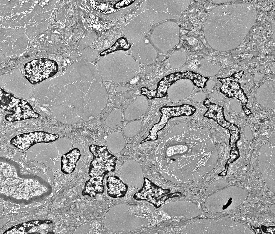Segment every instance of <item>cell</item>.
Wrapping results in <instances>:
<instances>
[{
    "mask_svg": "<svg viewBox=\"0 0 275 234\" xmlns=\"http://www.w3.org/2000/svg\"><path fill=\"white\" fill-rule=\"evenodd\" d=\"M149 9L154 10L156 12H163L168 13L164 0H146L143 2L140 5V7L136 13L135 15Z\"/></svg>",
    "mask_w": 275,
    "mask_h": 234,
    "instance_id": "23",
    "label": "cell"
},
{
    "mask_svg": "<svg viewBox=\"0 0 275 234\" xmlns=\"http://www.w3.org/2000/svg\"><path fill=\"white\" fill-rule=\"evenodd\" d=\"M122 119L121 110L116 109L112 111L107 117L105 121L106 125L109 127L114 128L119 125Z\"/></svg>",
    "mask_w": 275,
    "mask_h": 234,
    "instance_id": "25",
    "label": "cell"
},
{
    "mask_svg": "<svg viewBox=\"0 0 275 234\" xmlns=\"http://www.w3.org/2000/svg\"><path fill=\"white\" fill-rule=\"evenodd\" d=\"M149 106V102L146 97L144 96L137 97L135 100L125 109V120L128 121L137 120L146 112Z\"/></svg>",
    "mask_w": 275,
    "mask_h": 234,
    "instance_id": "15",
    "label": "cell"
},
{
    "mask_svg": "<svg viewBox=\"0 0 275 234\" xmlns=\"http://www.w3.org/2000/svg\"><path fill=\"white\" fill-rule=\"evenodd\" d=\"M227 129L230 134L229 144L231 149L230 152V158L226 163L229 165L239 157V149L237 143L241 138V135L238 126L235 124L231 123Z\"/></svg>",
    "mask_w": 275,
    "mask_h": 234,
    "instance_id": "21",
    "label": "cell"
},
{
    "mask_svg": "<svg viewBox=\"0 0 275 234\" xmlns=\"http://www.w3.org/2000/svg\"><path fill=\"white\" fill-rule=\"evenodd\" d=\"M81 156L80 151L77 148H73L63 155L60 158L61 171L65 174L73 172Z\"/></svg>",
    "mask_w": 275,
    "mask_h": 234,
    "instance_id": "19",
    "label": "cell"
},
{
    "mask_svg": "<svg viewBox=\"0 0 275 234\" xmlns=\"http://www.w3.org/2000/svg\"><path fill=\"white\" fill-rule=\"evenodd\" d=\"M244 73L243 71L241 70L234 73L230 77L218 78L217 79L221 83L219 88L220 92L228 98L235 97L240 100L244 111L249 116L252 113L250 109L246 106L248 99L238 82Z\"/></svg>",
    "mask_w": 275,
    "mask_h": 234,
    "instance_id": "10",
    "label": "cell"
},
{
    "mask_svg": "<svg viewBox=\"0 0 275 234\" xmlns=\"http://www.w3.org/2000/svg\"><path fill=\"white\" fill-rule=\"evenodd\" d=\"M148 32L137 16L124 27V34L130 42L134 43L139 41Z\"/></svg>",
    "mask_w": 275,
    "mask_h": 234,
    "instance_id": "17",
    "label": "cell"
},
{
    "mask_svg": "<svg viewBox=\"0 0 275 234\" xmlns=\"http://www.w3.org/2000/svg\"><path fill=\"white\" fill-rule=\"evenodd\" d=\"M196 110L195 106L188 104L163 106L159 109L161 116L159 122L153 125L150 130L149 134L141 141V143L157 140L158 137V133L165 127L171 119L183 116H191Z\"/></svg>",
    "mask_w": 275,
    "mask_h": 234,
    "instance_id": "7",
    "label": "cell"
},
{
    "mask_svg": "<svg viewBox=\"0 0 275 234\" xmlns=\"http://www.w3.org/2000/svg\"><path fill=\"white\" fill-rule=\"evenodd\" d=\"M97 69L83 62L75 63L58 78L56 106L72 123L98 115L107 103L108 94Z\"/></svg>",
    "mask_w": 275,
    "mask_h": 234,
    "instance_id": "2",
    "label": "cell"
},
{
    "mask_svg": "<svg viewBox=\"0 0 275 234\" xmlns=\"http://www.w3.org/2000/svg\"><path fill=\"white\" fill-rule=\"evenodd\" d=\"M107 193L113 198H122L124 197L128 190L127 185L118 177L110 176L106 178Z\"/></svg>",
    "mask_w": 275,
    "mask_h": 234,
    "instance_id": "18",
    "label": "cell"
},
{
    "mask_svg": "<svg viewBox=\"0 0 275 234\" xmlns=\"http://www.w3.org/2000/svg\"><path fill=\"white\" fill-rule=\"evenodd\" d=\"M163 210L171 216L188 218H195L202 213L201 209L197 204L186 201L170 202L165 206Z\"/></svg>",
    "mask_w": 275,
    "mask_h": 234,
    "instance_id": "12",
    "label": "cell"
},
{
    "mask_svg": "<svg viewBox=\"0 0 275 234\" xmlns=\"http://www.w3.org/2000/svg\"><path fill=\"white\" fill-rule=\"evenodd\" d=\"M129 88L124 86H119L117 88V90L119 92H123L129 90Z\"/></svg>",
    "mask_w": 275,
    "mask_h": 234,
    "instance_id": "30",
    "label": "cell"
},
{
    "mask_svg": "<svg viewBox=\"0 0 275 234\" xmlns=\"http://www.w3.org/2000/svg\"><path fill=\"white\" fill-rule=\"evenodd\" d=\"M180 28L175 22L168 21L156 26L151 34V41L163 53L171 50L179 42Z\"/></svg>",
    "mask_w": 275,
    "mask_h": 234,
    "instance_id": "6",
    "label": "cell"
},
{
    "mask_svg": "<svg viewBox=\"0 0 275 234\" xmlns=\"http://www.w3.org/2000/svg\"><path fill=\"white\" fill-rule=\"evenodd\" d=\"M25 76L32 84H35L54 75L58 66L54 61L46 58L34 59L24 66Z\"/></svg>",
    "mask_w": 275,
    "mask_h": 234,
    "instance_id": "8",
    "label": "cell"
},
{
    "mask_svg": "<svg viewBox=\"0 0 275 234\" xmlns=\"http://www.w3.org/2000/svg\"><path fill=\"white\" fill-rule=\"evenodd\" d=\"M203 103L207 109V111L203 114L204 116L213 120L222 127L227 129L231 123L225 118L223 107L211 102L208 98H206Z\"/></svg>",
    "mask_w": 275,
    "mask_h": 234,
    "instance_id": "16",
    "label": "cell"
},
{
    "mask_svg": "<svg viewBox=\"0 0 275 234\" xmlns=\"http://www.w3.org/2000/svg\"><path fill=\"white\" fill-rule=\"evenodd\" d=\"M262 231L265 233L273 234L275 233V226H266L264 225L261 226Z\"/></svg>",
    "mask_w": 275,
    "mask_h": 234,
    "instance_id": "29",
    "label": "cell"
},
{
    "mask_svg": "<svg viewBox=\"0 0 275 234\" xmlns=\"http://www.w3.org/2000/svg\"><path fill=\"white\" fill-rule=\"evenodd\" d=\"M133 57L138 62L145 64L153 63L157 56L156 50L149 40L144 37L133 44Z\"/></svg>",
    "mask_w": 275,
    "mask_h": 234,
    "instance_id": "13",
    "label": "cell"
},
{
    "mask_svg": "<svg viewBox=\"0 0 275 234\" xmlns=\"http://www.w3.org/2000/svg\"><path fill=\"white\" fill-rule=\"evenodd\" d=\"M59 137L60 136L57 134L36 131L18 134L13 137L10 142L17 148L26 150L36 144L53 142L58 139Z\"/></svg>",
    "mask_w": 275,
    "mask_h": 234,
    "instance_id": "11",
    "label": "cell"
},
{
    "mask_svg": "<svg viewBox=\"0 0 275 234\" xmlns=\"http://www.w3.org/2000/svg\"><path fill=\"white\" fill-rule=\"evenodd\" d=\"M0 108L11 112L6 115L5 120L16 122L31 118L36 119L39 115L27 101L17 98L0 88Z\"/></svg>",
    "mask_w": 275,
    "mask_h": 234,
    "instance_id": "5",
    "label": "cell"
},
{
    "mask_svg": "<svg viewBox=\"0 0 275 234\" xmlns=\"http://www.w3.org/2000/svg\"><path fill=\"white\" fill-rule=\"evenodd\" d=\"M89 150L93 155L88 171L90 178L85 183L90 190L99 192L103 191V181L105 176L110 172L114 171L117 158L104 146L92 144Z\"/></svg>",
    "mask_w": 275,
    "mask_h": 234,
    "instance_id": "4",
    "label": "cell"
},
{
    "mask_svg": "<svg viewBox=\"0 0 275 234\" xmlns=\"http://www.w3.org/2000/svg\"><path fill=\"white\" fill-rule=\"evenodd\" d=\"M89 226L87 225H82L75 230V233H86L89 231Z\"/></svg>",
    "mask_w": 275,
    "mask_h": 234,
    "instance_id": "28",
    "label": "cell"
},
{
    "mask_svg": "<svg viewBox=\"0 0 275 234\" xmlns=\"http://www.w3.org/2000/svg\"><path fill=\"white\" fill-rule=\"evenodd\" d=\"M107 142L109 150L114 154L121 152L124 149L126 144L123 135L118 132H113L109 135Z\"/></svg>",
    "mask_w": 275,
    "mask_h": 234,
    "instance_id": "22",
    "label": "cell"
},
{
    "mask_svg": "<svg viewBox=\"0 0 275 234\" xmlns=\"http://www.w3.org/2000/svg\"><path fill=\"white\" fill-rule=\"evenodd\" d=\"M121 177L123 179L142 178L143 172L139 163L134 159H129L122 165L120 169Z\"/></svg>",
    "mask_w": 275,
    "mask_h": 234,
    "instance_id": "20",
    "label": "cell"
},
{
    "mask_svg": "<svg viewBox=\"0 0 275 234\" xmlns=\"http://www.w3.org/2000/svg\"><path fill=\"white\" fill-rule=\"evenodd\" d=\"M186 60V56L183 52L178 50L174 51L171 56L170 62L171 65L173 66L175 63H177L179 61L183 63L185 62Z\"/></svg>",
    "mask_w": 275,
    "mask_h": 234,
    "instance_id": "26",
    "label": "cell"
},
{
    "mask_svg": "<svg viewBox=\"0 0 275 234\" xmlns=\"http://www.w3.org/2000/svg\"><path fill=\"white\" fill-rule=\"evenodd\" d=\"M166 190H162L146 178H144L141 188L133 196L135 199L138 201H146L157 207V197Z\"/></svg>",
    "mask_w": 275,
    "mask_h": 234,
    "instance_id": "14",
    "label": "cell"
},
{
    "mask_svg": "<svg viewBox=\"0 0 275 234\" xmlns=\"http://www.w3.org/2000/svg\"><path fill=\"white\" fill-rule=\"evenodd\" d=\"M231 202H232V199L231 198L228 201L227 203L226 204V205L225 206H223V209H226L229 206V205H230V204H231Z\"/></svg>",
    "mask_w": 275,
    "mask_h": 234,
    "instance_id": "32",
    "label": "cell"
},
{
    "mask_svg": "<svg viewBox=\"0 0 275 234\" xmlns=\"http://www.w3.org/2000/svg\"><path fill=\"white\" fill-rule=\"evenodd\" d=\"M251 228L256 234H262L260 228L259 227H255L251 226Z\"/></svg>",
    "mask_w": 275,
    "mask_h": 234,
    "instance_id": "31",
    "label": "cell"
},
{
    "mask_svg": "<svg viewBox=\"0 0 275 234\" xmlns=\"http://www.w3.org/2000/svg\"><path fill=\"white\" fill-rule=\"evenodd\" d=\"M142 125V123L140 120L130 121L124 127L123 132L124 136L128 138H132L140 131Z\"/></svg>",
    "mask_w": 275,
    "mask_h": 234,
    "instance_id": "24",
    "label": "cell"
},
{
    "mask_svg": "<svg viewBox=\"0 0 275 234\" xmlns=\"http://www.w3.org/2000/svg\"><path fill=\"white\" fill-rule=\"evenodd\" d=\"M155 155L164 176L180 183L199 180L213 168L218 158L209 131L188 126L171 128L157 146Z\"/></svg>",
    "mask_w": 275,
    "mask_h": 234,
    "instance_id": "1",
    "label": "cell"
},
{
    "mask_svg": "<svg viewBox=\"0 0 275 234\" xmlns=\"http://www.w3.org/2000/svg\"><path fill=\"white\" fill-rule=\"evenodd\" d=\"M171 19H174V18L172 16L168 13L156 11L153 24H156L165 20Z\"/></svg>",
    "mask_w": 275,
    "mask_h": 234,
    "instance_id": "27",
    "label": "cell"
},
{
    "mask_svg": "<svg viewBox=\"0 0 275 234\" xmlns=\"http://www.w3.org/2000/svg\"><path fill=\"white\" fill-rule=\"evenodd\" d=\"M140 69L139 64L133 57L120 50L102 60L97 70L102 80L120 83L132 79Z\"/></svg>",
    "mask_w": 275,
    "mask_h": 234,
    "instance_id": "3",
    "label": "cell"
},
{
    "mask_svg": "<svg viewBox=\"0 0 275 234\" xmlns=\"http://www.w3.org/2000/svg\"><path fill=\"white\" fill-rule=\"evenodd\" d=\"M184 79L190 80L198 88H202L205 87L209 78L191 71L171 73L161 79L158 82L156 89L152 90L154 98L165 97L171 86L177 81Z\"/></svg>",
    "mask_w": 275,
    "mask_h": 234,
    "instance_id": "9",
    "label": "cell"
}]
</instances>
